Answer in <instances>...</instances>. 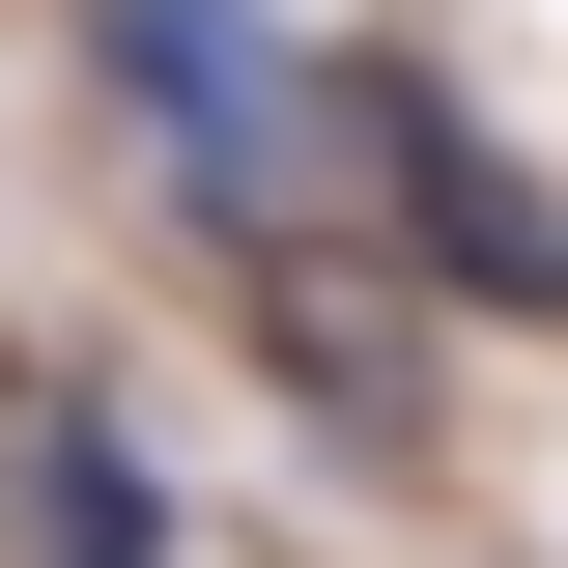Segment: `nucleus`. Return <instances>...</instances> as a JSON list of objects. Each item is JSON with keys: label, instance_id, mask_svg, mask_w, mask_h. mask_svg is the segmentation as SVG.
I'll return each mask as SVG.
<instances>
[{"label": "nucleus", "instance_id": "1", "mask_svg": "<svg viewBox=\"0 0 568 568\" xmlns=\"http://www.w3.org/2000/svg\"><path fill=\"white\" fill-rule=\"evenodd\" d=\"M85 58H114V114H142V171L227 227V256H313V200H342V58L284 29V0H85Z\"/></svg>", "mask_w": 568, "mask_h": 568}, {"label": "nucleus", "instance_id": "3", "mask_svg": "<svg viewBox=\"0 0 568 568\" xmlns=\"http://www.w3.org/2000/svg\"><path fill=\"white\" fill-rule=\"evenodd\" d=\"M0 511H29V568H171V455H142L85 369H29V398H0Z\"/></svg>", "mask_w": 568, "mask_h": 568}, {"label": "nucleus", "instance_id": "2", "mask_svg": "<svg viewBox=\"0 0 568 568\" xmlns=\"http://www.w3.org/2000/svg\"><path fill=\"white\" fill-rule=\"evenodd\" d=\"M342 171L398 200V256H426V313H511V342L568 313V200L511 171L484 114H455V58H342Z\"/></svg>", "mask_w": 568, "mask_h": 568}]
</instances>
